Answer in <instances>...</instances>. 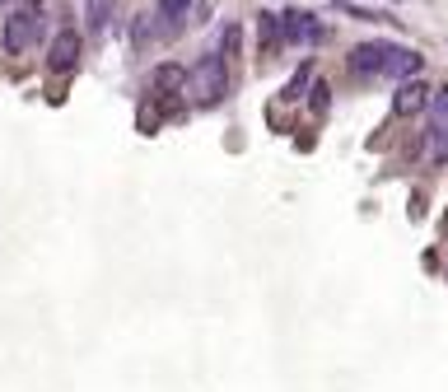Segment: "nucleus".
<instances>
[{"label":"nucleus","instance_id":"15","mask_svg":"<svg viewBox=\"0 0 448 392\" xmlns=\"http://www.w3.org/2000/svg\"><path fill=\"white\" fill-rule=\"evenodd\" d=\"M430 122H448V89H439L430 99Z\"/></svg>","mask_w":448,"mask_h":392},{"label":"nucleus","instance_id":"13","mask_svg":"<svg viewBox=\"0 0 448 392\" xmlns=\"http://www.w3.org/2000/svg\"><path fill=\"white\" fill-rule=\"evenodd\" d=\"M150 38H159V19L155 14H135V28H131V43L135 47H145Z\"/></svg>","mask_w":448,"mask_h":392},{"label":"nucleus","instance_id":"2","mask_svg":"<svg viewBox=\"0 0 448 392\" xmlns=\"http://www.w3.org/2000/svg\"><path fill=\"white\" fill-rule=\"evenodd\" d=\"M38 33H43V19L33 10H10L5 28H0V47H5V56H23L38 43Z\"/></svg>","mask_w":448,"mask_h":392},{"label":"nucleus","instance_id":"5","mask_svg":"<svg viewBox=\"0 0 448 392\" xmlns=\"http://www.w3.org/2000/svg\"><path fill=\"white\" fill-rule=\"evenodd\" d=\"M280 38L294 47H308L323 38V23L313 19V14H303V10H290V14H280Z\"/></svg>","mask_w":448,"mask_h":392},{"label":"nucleus","instance_id":"16","mask_svg":"<svg viewBox=\"0 0 448 392\" xmlns=\"http://www.w3.org/2000/svg\"><path fill=\"white\" fill-rule=\"evenodd\" d=\"M234 52H238V28H234V23H224V61H229Z\"/></svg>","mask_w":448,"mask_h":392},{"label":"nucleus","instance_id":"10","mask_svg":"<svg viewBox=\"0 0 448 392\" xmlns=\"http://www.w3.org/2000/svg\"><path fill=\"white\" fill-rule=\"evenodd\" d=\"M112 14H117V0H84V28L89 33H108Z\"/></svg>","mask_w":448,"mask_h":392},{"label":"nucleus","instance_id":"1","mask_svg":"<svg viewBox=\"0 0 448 392\" xmlns=\"http://www.w3.org/2000/svg\"><path fill=\"white\" fill-rule=\"evenodd\" d=\"M182 94H191L196 108H215V103L229 94V61H224L220 52H206L201 61L187 70V89Z\"/></svg>","mask_w":448,"mask_h":392},{"label":"nucleus","instance_id":"7","mask_svg":"<svg viewBox=\"0 0 448 392\" xmlns=\"http://www.w3.org/2000/svg\"><path fill=\"white\" fill-rule=\"evenodd\" d=\"M420 66H425V56L415 52V47H392L388 61H383V75L402 84V79H415V75H420Z\"/></svg>","mask_w":448,"mask_h":392},{"label":"nucleus","instance_id":"14","mask_svg":"<svg viewBox=\"0 0 448 392\" xmlns=\"http://www.w3.org/2000/svg\"><path fill=\"white\" fill-rule=\"evenodd\" d=\"M308 75H313V70H308V66H299V75H294L290 84H285V99H303V89H308Z\"/></svg>","mask_w":448,"mask_h":392},{"label":"nucleus","instance_id":"3","mask_svg":"<svg viewBox=\"0 0 448 392\" xmlns=\"http://www.w3.org/2000/svg\"><path fill=\"white\" fill-rule=\"evenodd\" d=\"M79 33L75 28H61V33L52 38V52H47V70H56V75H70V70L79 66Z\"/></svg>","mask_w":448,"mask_h":392},{"label":"nucleus","instance_id":"9","mask_svg":"<svg viewBox=\"0 0 448 392\" xmlns=\"http://www.w3.org/2000/svg\"><path fill=\"white\" fill-rule=\"evenodd\" d=\"M150 89L159 94V99H168V94H182L187 89V66H178V61H164V66L150 70Z\"/></svg>","mask_w":448,"mask_h":392},{"label":"nucleus","instance_id":"4","mask_svg":"<svg viewBox=\"0 0 448 392\" xmlns=\"http://www.w3.org/2000/svg\"><path fill=\"white\" fill-rule=\"evenodd\" d=\"M388 52H392V43H359L355 52H350V75H359V79H374V75H383V61H388Z\"/></svg>","mask_w":448,"mask_h":392},{"label":"nucleus","instance_id":"8","mask_svg":"<svg viewBox=\"0 0 448 392\" xmlns=\"http://www.w3.org/2000/svg\"><path fill=\"white\" fill-rule=\"evenodd\" d=\"M191 5H196V0H155L159 33H164V38L182 33V28H187V14H191Z\"/></svg>","mask_w":448,"mask_h":392},{"label":"nucleus","instance_id":"18","mask_svg":"<svg viewBox=\"0 0 448 392\" xmlns=\"http://www.w3.org/2000/svg\"><path fill=\"white\" fill-rule=\"evenodd\" d=\"M0 5H5V0H0Z\"/></svg>","mask_w":448,"mask_h":392},{"label":"nucleus","instance_id":"6","mask_svg":"<svg viewBox=\"0 0 448 392\" xmlns=\"http://www.w3.org/2000/svg\"><path fill=\"white\" fill-rule=\"evenodd\" d=\"M430 99H435V94H430L425 79H402L397 94H392V112H397V117H415V112L430 108Z\"/></svg>","mask_w":448,"mask_h":392},{"label":"nucleus","instance_id":"17","mask_svg":"<svg viewBox=\"0 0 448 392\" xmlns=\"http://www.w3.org/2000/svg\"><path fill=\"white\" fill-rule=\"evenodd\" d=\"M308 94H313V99H308V103H313V112H323V108H327V94H332V89H327L323 79H318V84H313Z\"/></svg>","mask_w":448,"mask_h":392},{"label":"nucleus","instance_id":"12","mask_svg":"<svg viewBox=\"0 0 448 392\" xmlns=\"http://www.w3.org/2000/svg\"><path fill=\"white\" fill-rule=\"evenodd\" d=\"M430 159L448 164V122H430Z\"/></svg>","mask_w":448,"mask_h":392},{"label":"nucleus","instance_id":"11","mask_svg":"<svg viewBox=\"0 0 448 392\" xmlns=\"http://www.w3.org/2000/svg\"><path fill=\"white\" fill-rule=\"evenodd\" d=\"M280 43H285V38H280V14H262L257 19V52L271 56Z\"/></svg>","mask_w":448,"mask_h":392}]
</instances>
